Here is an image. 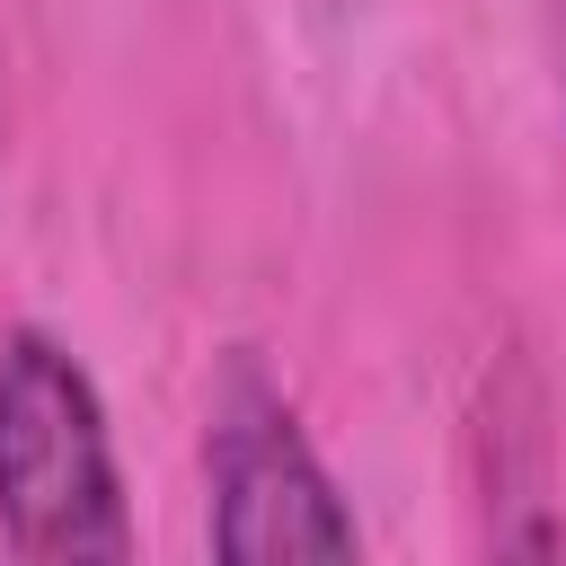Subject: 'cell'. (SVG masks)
Masks as SVG:
<instances>
[{
  "label": "cell",
  "instance_id": "4",
  "mask_svg": "<svg viewBox=\"0 0 566 566\" xmlns=\"http://www.w3.org/2000/svg\"><path fill=\"white\" fill-rule=\"evenodd\" d=\"M0 142H9V71H0Z\"/></svg>",
  "mask_w": 566,
  "mask_h": 566
},
{
  "label": "cell",
  "instance_id": "1",
  "mask_svg": "<svg viewBox=\"0 0 566 566\" xmlns=\"http://www.w3.org/2000/svg\"><path fill=\"white\" fill-rule=\"evenodd\" d=\"M0 548L27 566L133 557V504L106 398L53 327L0 336Z\"/></svg>",
  "mask_w": 566,
  "mask_h": 566
},
{
  "label": "cell",
  "instance_id": "3",
  "mask_svg": "<svg viewBox=\"0 0 566 566\" xmlns=\"http://www.w3.org/2000/svg\"><path fill=\"white\" fill-rule=\"evenodd\" d=\"M548 53H557V97H566V0H548Z\"/></svg>",
  "mask_w": 566,
  "mask_h": 566
},
{
  "label": "cell",
  "instance_id": "2",
  "mask_svg": "<svg viewBox=\"0 0 566 566\" xmlns=\"http://www.w3.org/2000/svg\"><path fill=\"white\" fill-rule=\"evenodd\" d=\"M203 539L212 557H363V522L318 460L292 389L239 345L203 389Z\"/></svg>",
  "mask_w": 566,
  "mask_h": 566
}]
</instances>
